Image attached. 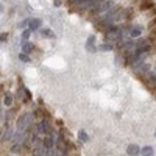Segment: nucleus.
Returning a JSON list of instances; mask_svg holds the SVG:
<instances>
[{"label": "nucleus", "mask_w": 156, "mask_h": 156, "mask_svg": "<svg viewBox=\"0 0 156 156\" xmlns=\"http://www.w3.org/2000/svg\"><path fill=\"white\" fill-rule=\"evenodd\" d=\"M156 8V5H154V2L153 0H140L139 2V9L140 11H150V9H154Z\"/></svg>", "instance_id": "obj_1"}, {"label": "nucleus", "mask_w": 156, "mask_h": 156, "mask_svg": "<svg viewBox=\"0 0 156 156\" xmlns=\"http://www.w3.org/2000/svg\"><path fill=\"white\" fill-rule=\"evenodd\" d=\"M140 33H142V30H140L139 27H133V28H131V36H133V37L140 36Z\"/></svg>", "instance_id": "obj_2"}, {"label": "nucleus", "mask_w": 156, "mask_h": 156, "mask_svg": "<svg viewBox=\"0 0 156 156\" xmlns=\"http://www.w3.org/2000/svg\"><path fill=\"white\" fill-rule=\"evenodd\" d=\"M39 25H41V20L34 19V20H31V22H30V28H31V30H36V28L39 27Z\"/></svg>", "instance_id": "obj_3"}, {"label": "nucleus", "mask_w": 156, "mask_h": 156, "mask_svg": "<svg viewBox=\"0 0 156 156\" xmlns=\"http://www.w3.org/2000/svg\"><path fill=\"white\" fill-rule=\"evenodd\" d=\"M31 50H33V44H30V42H25V44H23V51L30 53Z\"/></svg>", "instance_id": "obj_4"}, {"label": "nucleus", "mask_w": 156, "mask_h": 156, "mask_svg": "<svg viewBox=\"0 0 156 156\" xmlns=\"http://www.w3.org/2000/svg\"><path fill=\"white\" fill-rule=\"evenodd\" d=\"M20 59H22V61H28V56H27V55H20Z\"/></svg>", "instance_id": "obj_5"}]
</instances>
